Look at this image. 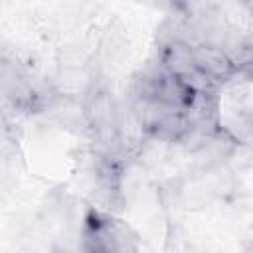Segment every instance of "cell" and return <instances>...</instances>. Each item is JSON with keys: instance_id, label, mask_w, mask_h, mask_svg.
<instances>
[{"instance_id": "1", "label": "cell", "mask_w": 253, "mask_h": 253, "mask_svg": "<svg viewBox=\"0 0 253 253\" xmlns=\"http://www.w3.org/2000/svg\"><path fill=\"white\" fill-rule=\"evenodd\" d=\"M245 253H253V243H251V247H249V249H247Z\"/></svg>"}]
</instances>
